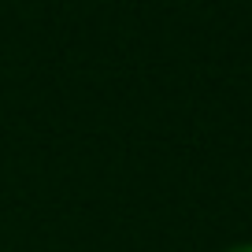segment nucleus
<instances>
[{"label":"nucleus","instance_id":"obj_1","mask_svg":"<svg viewBox=\"0 0 252 252\" xmlns=\"http://www.w3.org/2000/svg\"><path fill=\"white\" fill-rule=\"evenodd\" d=\"M222 252H252V241H241V245H230V249H222Z\"/></svg>","mask_w":252,"mask_h":252}]
</instances>
